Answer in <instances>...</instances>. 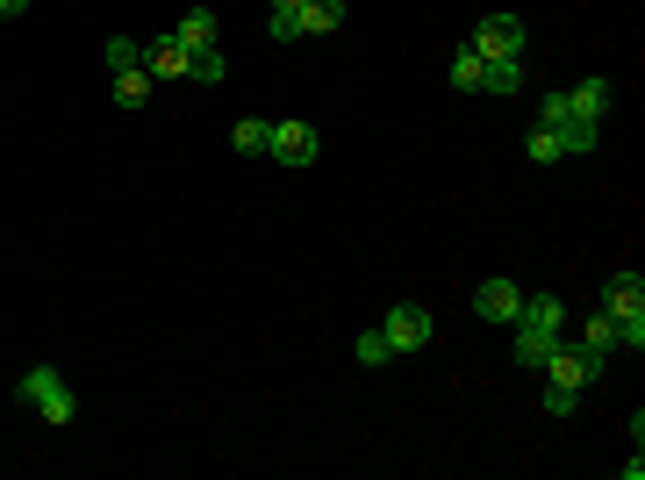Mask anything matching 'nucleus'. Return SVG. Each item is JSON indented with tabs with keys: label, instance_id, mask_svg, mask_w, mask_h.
I'll list each match as a JSON object with an SVG mask.
<instances>
[{
	"label": "nucleus",
	"instance_id": "ddd939ff",
	"mask_svg": "<svg viewBox=\"0 0 645 480\" xmlns=\"http://www.w3.org/2000/svg\"><path fill=\"white\" fill-rule=\"evenodd\" d=\"M516 323H545V330H567V301H560V294H524V309H516Z\"/></svg>",
	"mask_w": 645,
	"mask_h": 480
},
{
	"label": "nucleus",
	"instance_id": "7ed1b4c3",
	"mask_svg": "<svg viewBox=\"0 0 645 480\" xmlns=\"http://www.w3.org/2000/svg\"><path fill=\"white\" fill-rule=\"evenodd\" d=\"M430 330H438V323H430V309H416V301H394L388 323H380V337H388L394 352H424Z\"/></svg>",
	"mask_w": 645,
	"mask_h": 480
},
{
	"label": "nucleus",
	"instance_id": "4468645a",
	"mask_svg": "<svg viewBox=\"0 0 645 480\" xmlns=\"http://www.w3.org/2000/svg\"><path fill=\"white\" fill-rule=\"evenodd\" d=\"M581 352H588V359H610V352H617V323H610L603 309L581 323Z\"/></svg>",
	"mask_w": 645,
	"mask_h": 480
},
{
	"label": "nucleus",
	"instance_id": "20e7f679",
	"mask_svg": "<svg viewBox=\"0 0 645 480\" xmlns=\"http://www.w3.org/2000/svg\"><path fill=\"white\" fill-rule=\"evenodd\" d=\"M280 165H316L322 158V130H308V122H272V151Z\"/></svg>",
	"mask_w": 645,
	"mask_h": 480
},
{
	"label": "nucleus",
	"instance_id": "2eb2a0df",
	"mask_svg": "<svg viewBox=\"0 0 645 480\" xmlns=\"http://www.w3.org/2000/svg\"><path fill=\"white\" fill-rule=\"evenodd\" d=\"M344 22V0H302V36H330Z\"/></svg>",
	"mask_w": 645,
	"mask_h": 480
},
{
	"label": "nucleus",
	"instance_id": "dca6fc26",
	"mask_svg": "<svg viewBox=\"0 0 645 480\" xmlns=\"http://www.w3.org/2000/svg\"><path fill=\"white\" fill-rule=\"evenodd\" d=\"M222 72H230V51H222V44H202V51H194V65H187V79L222 86Z\"/></svg>",
	"mask_w": 645,
	"mask_h": 480
},
{
	"label": "nucleus",
	"instance_id": "5701e85b",
	"mask_svg": "<svg viewBox=\"0 0 645 480\" xmlns=\"http://www.w3.org/2000/svg\"><path fill=\"white\" fill-rule=\"evenodd\" d=\"M394 359V344L380 337V330H366V337H358V366H388Z\"/></svg>",
	"mask_w": 645,
	"mask_h": 480
},
{
	"label": "nucleus",
	"instance_id": "423d86ee",
	"mask_svg": "<svg viewBox=\"0 0 645 480\" xmlns=\"http://www.w3.org/2000/svg\"><path fill=\"white\" fill-rule=\"evenodd\" d=\"M474 51L480 58H524V22L516 15H488L474 29Z\"/></svg>",
	"mask_w": 645,
	"mask_h": 480
},
{
	"label": "nucleus",
	"instance_id": "39448f33",
	"mask_svg": "<svg viewBox=\"0 0 645 480\" xmlns=\"http://www.w3.org/2000/svg\"><path fill=\"white\" fill-rule=\"evenodd\" d=\"M516 309H524V287H516V280H480L474 287V316L480 323H516Z\"/></svg>",
	"mask_w": 645,
	"mask_h": 480
},
{
	"label": "nucleus",
	"instance_id": "f257e3e1",
	"mask_svg": "<svg viewBox=\"0 0 645 480\" xmlns=\"http://www.w3.org/2000/svg\"><path fill=\"white\" fill-rule=\"evenodd\" d=\"M22 402H29V409L44 416L51 430H65L72 416H80V402H72V387H65V380L51 373V366H29V373H22Z\"/></svg>",
	"mask_w": 645,
	"mask_h": 480
},
{
	"label": "nucleus",
	"instance_id": "6e6552de",
	"mask_svg": "<svg viewBox=\"0 0 645 480\" xmlns=\"http://www.w3.org/2000/svg\"><path fill=\"white\" fill-rule=\"evenodd\" d=\"M510 330H516V366H531V373L567 344V330H545V323H510Z\"/></svg>",
	"mask_w": 645,
	"mask_h": 480
},
{
	"label": "nucleus",
	"instance_id": "f03ea898",
	"mask_svg": "<svg viewBox=\"0 0 645 480\" xmlns=\"http://www.w3.org/2000/svg\"><path fill=\"white\" fill-rule=\"evenodd\" d=\"M603 366H610V359H588V352H581V344L567 337L560 352H552V359L538 366V373L552 380V387H574V395H581V387H588V380H603Z\"/></svg>",
	"mask_w": 645,
	"mask_h": 480
},
{
	"label": "nucleus",
	"instance_id": "4be33fe9",
	"mask_svg": "<svg viewBox=\"0 0 645 480\" xmlns=\"http://www.w3.org/2000/svg\"><path fill=\"white\" fill-rule=\"evenodd\" d=\"M272 44H294V36H302V8H272Z\"/></svg>",
	"mask_w": 645,
	"mask_h": 480
},
{
	"label": "nucleus",
	"instance_id": "0eeeda50",
	"mask_svg": "<svg viewBox=\"0 0 645 480\" xmlns=\"http://www.w3.org/2000/svg\"><path fill=\"white\" fill-rule=\"evenodd\" d=\"M187 65H194V51L172 29L158 36V44H144V72H151V79H187Z\"/></svg>",
	"mask_w": 645,
	"mask_h": 480
},
{
	"label": "nucleus",
	"instance_id": "a878e982",
	"mask_svg": "<svg viewBox=\"0 0 645 480\" xmlns=\"http://www.w3.org/2000/svg\"><path fill=\"white\" fill-rule=\"evenodd\" d=\"M272 8H302V0H272Z\"/></svg>",
	"mask_w": 645,
	"mask_h": 480
},
{
	"label": "nucleus",
	"instance_id": "f8f14e48",
	"mask_svg": "<svg viewBox=\"0 0 645 480\" xmlns=\"http://www.w3.org/2000/svg\"><path fill=\"white\" fill-rule=\"evenodd\" d=\"M172 36H180L187 51H202V44H222V36H216V8H187V15L172 22Z\"/></svg>",
	"mask_w": 645,
	"mask_h": 480
},
{
	"label": "nucleus",
	"instance_id": "b1692460",
	"mask_svg": "<svg viewBox=\"0 0 645 480\" xmlns=\"http://www.w3.org/2000/svg\"><path fill=\"white\" fill-rule=\"evenodd\" d=\"M574 387H552V380H545V416H574Z\"/></svg>",
	"mask_w": 645,
	"mask_h": 480
},
{
	"label": "nucleus",
	"instance_id": "6ab92c4d",
	"mask_svg": "<svg viewBox=\"0 0 645 480\" xmlns=\"http://www.w3.org/2000/svg\"><path fill=\"white\" fill-rule=\"evenodd\" d=\"M151 86H158V79H151L144 65H136V72H115V101H122V108H144V101H151Z\"/></svg>",
	"mask_w": 645,
	"mask_h": 480
},
{
	"label": "nucleus",
	"instance_id": "1a4fd4ad",
	"mask_svg": "<svg viewBox=\"0 0 645 480\" xmlns=\"http://www.w3.org/2000/svg\"><path fill=\"white\" fill-rule=\"evenodd\" d=\"M603 316H610V323L645 316V280L638 273H610V287H603Z\"/></svg>",
	"mask_w": 645,
	"mask_h": 480
},
{
	"label": "nucleus",
	"instance_id": "9d476101",
	"mask_svg": "<svg viewBox=\"0 0 645 480\" xmlns=\"http://www.w3.org/2000/svg\"><path fill=\"white\" fill-rule=\"evenodd\" d=\"M524 86V58H480V94H516Z\"/></svg>",
	"mask_w": 645,
	"mask_h": 480
},
{
	"label": "nucleus",
	"instance_id": "a211bd4d",
	"mask_svg": "<svg viewBox=\"0 0 645 480\" xmlns=\"http://www.w3.org/2000/svg\"><path fill=\"white\" fill-rule=\"evenodd\" d=\"M230 144H238V158H266L272 151V122H238Z\"/></svg>",
	"mask_w": 645,
	"mask_h": 480
},
{
	"label": "nucleus",
	"instance_id": "9b49d317",
	"mask_svg": "<svg viewBox=\"0 0 645 480\" xmlns=\"http://www.w3.org/2000/svg\"><path fill=\"white\" fill-rule=\"evenodd\" d=\"M567 101H574V115H588L595 130H603V115H610V101H617V94H610V79H581L574 94H567Z\"/></svg>",
	"mask_w": 645,
	"mask_h": 480
},
{
	"label": "nucleus",
	"instance_id": "aec40b11",
	"mask_svg": "<svg viewBox=\"0 0 645 480\" xmlns=\"http://www.w3.org/2000/svg\"><path fill=\"white\" fill-rule=\"evenodd\" d=\"M452 86H459V94H480V51H474V44L452 58Z\"/></svg>",
	"mask_w": 645,
	"mask_h": 480
},
{
	"label": "nucleus",
	"instance_id": "412c9836",
	"mask_svg": "<svg viewBox=\"0 0 645 480\" xmlns=\"http://www.w3.org/2000/svg\"><path fill=\"white\" fill-rule=\"evenodd\" d=\"M144 65V44H130V36H108V72H136Z\"/></svg>",
	"mask_w": 645,
	"mask_h": 480
},
{
	"label": "nucleus",
	"instance_id": "f3484780",
	"mask_svg": "<svg viewBox=\"0 0 645 480\" xmlns=\"http://www.w3.org/2000/svg\"><path fill=\"white\" fill-rule=\"evenodd\" d=\"M524 158H531V165H560V158H567V144L552 137L545 122H531V137H524Z\"/></svg>",
	"mask_w": 645,
	"mask_h": 480
},
{
	"label": "nucleus",
	"instance_id": "393cba45",
	"mask_svg": "<svg viewBox=\"0 0 645 480\" xmlns=\"http://www.w3.org/2000/svg\"><path fill=\"white\" fill-rule=\"evenodd\" d=\"M15 15H29V0H0V22H15Z\"/></svg>",
	"mask_w": 645,
	"mask_h": 480
}]
</instances>
